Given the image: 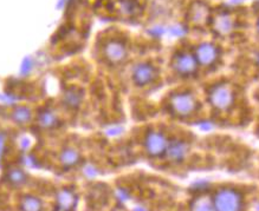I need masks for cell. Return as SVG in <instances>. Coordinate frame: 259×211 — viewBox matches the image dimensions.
I'll use <instances>...</instances> for the list:
<instances>
[{
    "instance_id": "obj_1",
    "label": "cell",
    "mask_w": 259,
    "mask_h": 211,
    "mask_svg": "<svg viewBox=\"0 0 259 211\" xmlns=\"http://www.w3.org/2000/svg\"><path fill=\"white\" fill-rule=\"evenodd\" d=\"M213 205L216 211H241L243 197L233 189H221L214 195Z\"/></svg>"
},
{
    "instance_id": "obj_2",
    "label": "cell",
    "mask_w": 259,
    "mask_h": 211,
    "mask_svg": "<svg viewBox=\"0 0 259 211\" xmlns=\"http://www.w3.org/2000/svg\"><path fill=\"white\" fill-rule=\"evenodd\" d=\"M233 101H235V94H233L232 88L227 84H219L211 90L210 102L216 109L220 111L230 109Z\"/></svg>"
},
{
    "instance_id": "obj_3",
    "label": "cell",
    "mask_w": 259,
    "mask_h": 211,
    "mask_svg": "<svg viewBox=\"0 0 259 211\" xmlns=\"http://www.w3.org/2000/svg\"><path fill=\"white\" fill-rule=\"evenodd\" d=\"M172 107L177 115L182 116H189L193 113L197 109V101L194 98L193 94L188 92H181L177 93L172 97L171 101Z\"/></svg>"
},
{
    "instance_id": "obj_4",
    "label": "cell",
    "mask_w": 259,
    "mask_h": 211,
    "mask_svg": "<svg viewBox=\"0 0 259 211\" xmlns=\"http://www.w3.org/2000/svg\"><path fill=\"white\" fill-rule=\"evenodd\" d=\"M146 150L150 156H161L162 154H165L168 148V141H167L166 137L161 132L158 131H150L146 137Z\"/></svg>"
},
{
    "instance_id": "obj_5",
    "label": "cell",
    "mask_w": 259,
    "mask_h": 211,
    "mask_svg": "<svg viewBox=\"0 0 259 211\" xmlns=\"http://www.w3.org/2000/svg\"><path fill=\"white\" fill-rule=\"evenodd\" d=\"M219 51L213 44L202 43L198 46L196 51L197 62L202 66H211L218 60Z\"/></svg>"
},
{
    "instance_id": "obj_6",
    "label": "cell",
    "mask_w": 259,
    "mask_h": 211,
    "mask_svg": "<svg viewBox=\"0 0 259 211\" xmlns=\"http://www.w3.org/2000/svg\"><path fill=\"white\" fill-rule=\"evenodd\" d=\"M197 59L189 53H180L174 59V70L181 76H191L197 71Z\"/></svg>"
},
{
    "instance_id": "obj_7",
    "label": "cell",
    "mask_w": 259,
    "mask_h": 211,
    "mask_svg": "<svg viewBox=\"0 0 259 211\" xmlns=\"http://www.w3.org/2000/svg\"><path fill=\"white\" fill-rule=\"evenodd\" d=\"M105 58L113 64H119L123 62L127 57V49L121 41L113 40L109 41L104 47Z\"/></svg>"
},
{
    "instance_id": "obj_8",
    "label": "cell",
    "mask_w": 259,
    "mask_h": 211,
    "mask_svg": "<svg viewBox=\"0 0 259 211\" xmlns=\"http://www.w3.org/2000/svg\"><path fill=\"white\" fill-rule=\"evenodd\" d=\"M155 78V69L150 64L142 63L135 66L133 71V79L135 84L143 86L149 84Z\"/></svg>"
},
{
    "instance_id": "obj_9",
    "label": "cell",
    "mask_w": 259,
    "mask_h": 211,
    "mask_svg": "<svg viewBox=\"0 0 259 211\" xmlns=\"http://www.w3.org/2000/svg\"><path fill=\"white\" fill-rule=\"evenodd\" d=\"M188 154V144L183 141L174 140L171 143H168L167 148V155L169 159L173 162H181L185 159V157Z\"/></svg>"
},
{
    "instance_id": "obj_10",
    "label": "cell",
    "mask_w": 259,
    "mask_h": 211,
    "mask_svg": "<svg viewBox=\"0 0 259 211\" xmlns=\"http://www.w3.org/2000/svg\"><path fill=\"white\" fill-rule=\"evenodd\" d=\"M76 203L77 197L74 191L63 189L57 193V211H72Z\"/></svg>"
},
{
    "instance_id": "obj_11",
    "label": "cell",
    "mask_w": 259,
    "mask_h": 211,
    "mask_svg": "<svg viewBox=\"0 0 259 211\" xmlns=\"http://www.w3.org/2000/svg\"><path fill=\"white\" fill-rule=\"evenodd\" d=\"M213 29L214 31L219 33V35H227V33H230L233 29L232 19H231V17L227 15H219L216 19H214Z\"/></svg>"
},
{
    "instance_id": "obj_12",
    "label": "cell",
    "mask_w": 259,
    "mask_h": 211,
    "mask_svg": "<svg viewBox=\"0 0 259 211\" xmlns=\"http://www.w3.org/2000/svg\"><path fill=\"white\" fill-rule=\"evenodd\" d=\"M83 99V92L82 91L77 90V88H69V90L65 91V94H64V104L68 107H71V109H76L80 105Z\"/></svg>"
},
{
    "instance_id": "obj_13",
    "label": "cell",
    "mask_w": 259,
    "mask_h": 211,
    "mask_svg": "<svg viewBox=\"0 0 259 211\" xmlns=\"http://www.w3.org/2000/svg\"><path fill=\"white\" fill-rule=\"evenodd\" d=\"M38 122H40V125L44 129H52V127L57 126L58 117L54 111L46 109L40 113Z\"/></svg>"
},
{
    "instance_id": "obj_14",
    "label": "cell",
    "mask_w": 259,
    "mask_h": 211,
    "mask_svg": "<svg viewBox=\"0 0 259 211\" xmlns=\"http://www.w3.org/2000/svg\"><path fill=\"white\" fill-rule=\"evenodd\" d=\"M60 163L65 166V168H71V166L76 165L80 162V155L77 150L68 148L60 154Z\"/></svg>"
},
{
    "instance_id": "obj_15",
    "label": "cell",
    "mask_w": 259,
    "mask_h": 211,
    "mask_svg": "<svg viewBox=\"0 0 259 211\" xmlns=\"http://www.w3.org/2000/svg\"><path fill=\"white\" fill-rule=\"evenodd\" d=\"M192 211H216L214 210L213 201H211L210 197L199 196L194 199L192 204Z\"/></svg>"
},
{
    "instance_id": "obj_16",
    "label": "cell",
    "mask_w": 259,
    "mask_h": 211,
    "mask_svg": "<svg viewBox=\"0 0 259 211\" xmlns=\"http://www.w3.org/2000/svg\"><path fill=\"white\" fill-rule=\"evenodd\" d=\"M21 211H41V202L33 196H25L20 202Z\"/></svg>"
},
{
    "instance_id": "obj_17",
    "label": "cell",
    "mask_w": 259,
    "mask_h": 211,
    "mask_svg": "<svg viewBox=\"0 0 259 211\" xmlns=\"http://www.w3.org/2000/svg\"><path fill=\"white\" fill-rule=\"evenodd\" d=\"M12 119L18 124H25L31 119V111L25 106L16 107L12 112Z\"/></svg>"
},
{
    "instance_id": "obj_18",
    "label": "cell",
    "mask_w": 259,
    "mask_h": 211,
    "mask_svg": "<svg viewBox=\"0 0 259 211\" xmlns=\"http://www.w3.org/2000/svg\"><path fill=\"white\" fill-rule=\"evenodd\" d=\"M207 15H208V12L205 5L197 4L196 6L193 7V12H192V20L197 24H201L206 20Z\"/></svg>"
},
{
    "instance_id": "obj_19",
    "label": "cell",
    "mask_w": 259,
    "mask_h": 211,
    "mask_svg": "<svg viewBox=\"0 0 259 211\" xmlns=\"http://www.w3.org/2000/svg\"><path fill=\"white\" fill-rule=\"evenodd\" d=\"M7 177L11 184L13 185H21L24 184L25 180H26L25 174L21 170H19V169H11V170L8 171Z\"/></svg>"
},
{
    "instance_id": "obj_20",
    "label": "cell",
    "mask_w": 259,
    "mask_h": 211,
    "mask_svg": "<svg viewBox=\"0 0 259 211\" xmlns=\"http://www.w3.org/2000/svg\"><path fill=\"white\" fill-rule=\"evenodd\" d=\"M32 68V63L30 59H25L23 62V65H21V74H27L30 72V70H31Z\"/></svg>"
},
{
    "instance_id": "obj_21",
    "label": "cell",
    "mask_w": 259,
    "mask_h": 211,
    "mask_svg": "<svg viewBox=\"0 0 259 211\" xmlns=\"http://www.w3.org/2000/svg\"><path fill=\"white\" fill-rule=\"evenodd\" d=\"M121 132H122V127H114V129H110L109 131H108V135L116 136V135H120Z\"/></svg>"
},
{
    "instance_id": "obj_22",
    "label": "cell",
    "mask_w": 259,
    "mask_h": 211,
    "mask_svg": "<svg viewBox=\"0 0 259 211\" xmlns=\"http://www.w3.org/2000/svg\"><path fill=\"white\" fill-rule=\"evenodd\" d=\"M257 29H258V32H259V21H258V25H257Z\"/></svg>"
}]
</instances>
